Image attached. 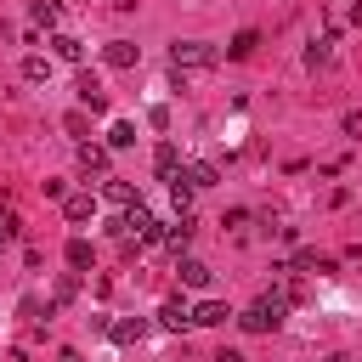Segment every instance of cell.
<instances>
[{
	"mask_svg": "<svg viewBox=\"0 0 362 362\" xmlns=\"http://www.w3.org/2000/svg\"><path fill=\"white\" fill-rule=\"evenodd\" d=\"M136 57H141V45H136V40H107V51H102V62H107V68H136Z\"/></svg>",
	"mask_w": 362,
	"mask_h": 362,
	"instance_id": "3",
	"label": "cell"
},
{
	"mask_svg": "<svg viewBox=\"0 0 362 362\" xmlns=\"http://www.w3.org/2000/svg\"><path fill=\"white\" fill-rule=\"evenodd\" d=\"M328 51H334V34L311 40V45H305V68H322V62H328Z\"/></svg>",
	"mask_w": 362,
	"mask_h": 362,
	"instance_id": "15",
	"label": "cell"
},
{
	"mask_svg": "<svg viewBox=\"0 0 362 362\" xmlns=\"http://www.w3.org/2000/svg\"><path fill=\"white\" fill-rule=\"evenodd\" d=\"M90 260H96V249H90L85 238H68V266H74V272H85Z\"/></svg>",
	"mask_w": 362,
	"mask_h": 362,
	"instance_id": "13",
	"label": "cell"
},
{
	"mask_svg": "<svg viewBox=\"0 0 362 362\" xmlns=\"http://www.w3.org/2000/svg\"><path fill=\"white\" fill-rule=\"evenodd\" d=\"M181 175L192 181V192H198V187H215V164H187Z\"/></svg>",
	"mask_w": 362,
	"mask_h": 362,
	"instance_id": "18",
	"label": "cell"
},
{
	"mask_svg": "<svg viewBox=\"0 0 362 362\" xmlns=\"http://www.w3.org/2000/svg\"><path fill=\"white\" fill-rule=\"evenodd\" d=\"M57 362H79V356H74V351H62V356H57Z\"/></svg>",
	"mask_w": 362,
	"mask_h": 362,
	"instance_id": "24",
	"label": "cell"
},
{
	"mask_svg": "<svg viewBox=\"0 0 362 362\" xmlns=\"http://www.w3.org/2000/svg\"><path fill=\"white\" fill-rule=\"evenodd\" d=\"M221 62V45H209V40H175L170 45V68L181 74V68H215Z\"/></svg>",
	"mask_w": 362,
	"mask_h": 362,
	"instance_id": "1",
	"label": "cell"
},
{
	"mask_svg": "<svg viewBox=\"0 0 362 362\" xmlns=\"http://www.w3.org/2000/svg\"><path fill=\"white\" fill-rule=\"evenodd\" d=\"M28 11H34V23H40V28H57V17H62V6H57V0H34Z\"/></svg>",
	"mask_w": 362,
	"mask_h": 362,
	"instance_id": "16",
	"label": "cell"
},
{
	"mask_svg": "<svg viewBox=\"0 0 362 362\" xmlns=\"http://www.w3.org/2000/svg\"><path fill=\"white\" fill-rule=\"evenodd\" d=\"M62 215H68V221H90V215H96V198H90V192H68V198H62Z\"/></svg>",
	"mask_w": 362,
	"mask_h": 362,
	"instance_id": "6",
	"label": "cell"
},
{
	"mask_svg": "<svg viewBox=\"0 0 362 362\" xmlns=\"http://www.w3.org/2000/svg\"><path fill=\"white\" fill-rule=\"evenodd\" d=\"M79 170H85V175H102V181H107V147H79Z\"/></svg>",
	"mask_w": 362,
	"mask_h": 362,
	"instance_id": "8",
	"label": "cell"
},
{
	"mask_svg": "<svg viewBox=\"0 0 362 362\" xmlns=\"http://www.w3.org/2000/svg\"><path fill=\"white\" fill-rule=\"evenodd\" d=\"M74 294H79V277H74V272H68V277H62V283H57V305H62V300H74Z\"/></svg>",
	"mask_w": 362,
	"mask_h": 362,
	"instance_id": "21",
	"label": "cell"
},
{
	"mask_svg": "<svg viewBox=\"0 0 362 362\" xmlns=\"http://www.w3.org/2000/svg\"><path fill=\"white\" fill-rule=\"evenodd\" d=\"M215 362H243V351H232V345H226V351H215Z\"/></svg>",
	"mask_w": 362,
	"mask_h": 362,
	"instance_id": "23",
	"label": "cell"
},
{
	"mask_svg": "<svg viewBox=\"0 0 362 362\" xmlns=\"http://www.w3.org/2000/svg\"><path fill=\"white\" fill-rule=\"evenodd\" d=\"M51 51H57L62 62H85V45H79L74 34H57V40H51Z\"/></svg>",
	"mask_w": 362,
	"mask_h": 362,
	"instance_id": "9",
	"label": "cell"
},
{
	"mask_svg": "<svg viewBox=\"0 0 362 362\" xmlns=\"http://www.w3.org/2000/svg\"><path fill=\"white\" fill-rule=\"evenodd\" d=\"M153 164H158V175L170 181V175H175V164H181V153H175V141H158V153H153Z\"/></svg>",
	"mask_w": 362,
	"mask_h": 362,
	"instance_id": "10",
	"label": "cell"
},
{
	"mask_svg": "<svg viewBox=\"0 0 362 362\" xmlns=\"http://www.w3.org/2000/svg\"><path fill=\"white\" fill-rule=\"evenodd\" d=\"M130 141H136V124H130V119H119V124L107 130V147H130Z\"/></svg>",
	"mask_w": 362,
	"mask_h": 362,
	"instance_id": "19",
	"label": "cell"
},
{
	"mask_svg": "<svg viewBox=\"0 0 362 362\" xmlns=\"http://www.w3.org/2000/svg\"><path fill=\"white\" fill-rule=\"evenodd\" d=\"M192 232H198V226H192V215H181V221H175V226H170V232H164V238H170V249H175V255H181V249H187V243H192Z\"/></svg>",
	"mask_w": 362,
	"mask_h": 362,
	"instance_id": "12",
	"label": "cell"
},
{
	"mask_svg": "<svg viewBox=\"0 0 362 362\" xmlns=\"http://www.w3.org/2000/svg\"><path fill=\"white\" fill-rule=\"evenodd\" d=\"M226 317H232V311H226L221 300H204V305H192V322H198V328H221Z\"/></svg>",
	"mask_w": 362,
	"mask_h": 362,
	"instance_id": "7",
	"label": "cell"
},
{
	"mask_svg": "<svg viewBox=\"0 0 362 362\" xmlns=\"http://www.w3.org/2000/svg\"><path fill=\"white\" fill-rule=\"evenodd\" d=\"M102 192H107L113 204H124V209L136 204V187H130V181H119V175H107V181H102Z\"/></svg>",
	"mask_w": 362,
	"mask_h": 362,
	"instance_id": "11",
	"label": "cell"
},
{
	"mask_svg": "<svg viewBox=\"0 0 362 362\" xmlns=\"http://www.w3.org/2000/svg\"><path fill=\"white\" fill-rule=\"evenodd\" d=\"M119 232H124V238H136V243H158V238H164V232H158V221H153V209H147L141 198L119 215Z\"/></svg>",
	"mask_w": 362,
	"mask_h": 362,
	"instance_id": "2",
	"label": "cell"
},
{
	"mask_svg": "<svg viewBox=\"0 0 362 362\" xmlns=\"http://www.w3.org/2000/svg\"><path fill=\"white\" fill-rule=\"evenodd\" d=\"M45 74H51V68H45V57H28V62H23V79H34V85H40Z\"/></svg>",
	"mask_w": 362,
	"mask_h": 362,
	"instance_id": "20",
	"label": "cell"
},
{
	"mask_svg": "<svg viewBox=\"0 0 362 362\" xmlns=\"http://www.w3.org/2000/svg\"><path fill=\"white\" fill-rule=\"evenodd\" d=\"M255 45H260V34H255V28H243V34H232V45H226V57H249Z\"/></svg>",
	"mask_w": 362,
	"mask_h": 362,
	"instance_id": "17",
	"label": "cell"
},
{
	"mask_svg": "<svg viewBox=\"0 0 362 362\" xmlns=\"http://www.w3.org/2000/svg\"><path fill=\"white\" fill-rule=\"evenodd\" d=\"M175 272H181V283H187V288H209V277H215V272H209L204 260H192V255H181V266H175Z\"/></svg>",
	"mask_w": 362,
	"mask_h": 362,
	"instance_id": "4",
	"label": "cell"
},
{
	"mask_svg": "<svg viewBox=\"0 0 362 362\" xmlns=\"http://www.w3.org/2000/svg\"><path fill=\"white\" fill-rule=\"evenodd\" d=\"M11 238H17V215H11V209H6V215H0V249H6V243H11Z\"/></svg>",
	"mask_w": 362,
	"mask_h": 362,
	"instance_id": "22",
	"label": "cell"
},
{
	"mask_svg": "<svg viewBox=\"0 0 362 362\" xmlns=\"http://www.w3.org/2000/svg\"><path fill=\"white\" fill-rule=\"evenodd\" d=\"M187 322H192V311H187L181 300H164V305H158V328H170V334H181Z\"/></svg>",
	"mask_w": 362,
	"mask_h": 362,
	"instance_id": "5",
	"label": "cell"
},
{
	"mask_svg": "<svg viewBox=\"0 0 362 362\" xmlns=\"http://www.w3.org/2000/svg\"><path fill=\"white\" fill-rule=\"evenodd\" d=\"M141 334H147V322H141V317H124V322H113V339H119V345H136Z\"/></svg>",
	"mask_w": 362,
	"mask_h": 362,
	"instance_id": "14",
	"label": "cell"
}]
</instances>
